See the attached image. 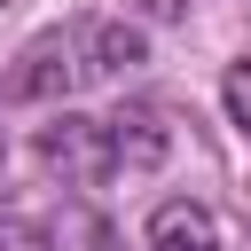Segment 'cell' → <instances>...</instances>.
<instances>
[{
  "label": "cell",
  "instance_id": "cell-1",
  "mask_svg": "<svg viewBox=\"0 0 251 251\" xmlns=\"http://www.w3.org/2000/svg\"><path fill=\"white\" fill-rule=\"evenodd\" d=\"M102 141H110V173H149L165 157V118L157 110H118V118H102Z\"/></svg>",
  "mask_w": 251,
  "mask_h": 251
},
{
  "label": "cell",
  "instance_id": "cell-7",
  "mask_svg": "<svg viewBox=\"0 0 251 251\" xmlns=\"http://www.w3.org/2000/svg\"><path fill=\"white\" fill-rule=\"evenodd\" d=\"M220 102H227V118L251 133V63H235V71L220 78Z\"/></svg>",
  "mask_w": 251,
  "mask_h": 251
},
{
  "label": "cell",
  "instance_id": "cell-2",
  "mask_svg": "<svg viewBox=\"0 0 251 251\" xmlns=\"http://www.w3.org/2000/svg\"><path fill=\"white\" fill-rule=\"evenodd\" d=\"M47 165H63L71 180H94V173H110V141H102V126L94 118H63V126H47Z\"/></svg>",
  "mask_w": 251,
  "mask_h": 251
},
{
  "label": "cell",
  "instance_id": "cell-6",
  "mask_svg": "<svg viewBox=\"0 0 251 251\" xmlns=\"http://www.w3.org/2000/svg\"><path fill=\"white\" fill-rule=\"evenodd\" d=\"M0 251H55V235L31 212H0Z\"/></svg>",
  "mask_w": 251,
  "mask_h": 251
},
{
  "label": "cell",
  "instance_id": "cell-4",
  "mask_svg": "<svg viewBox=\"0 0 251 251\" xmlns=\"http://www.w3.org/2000/svg\"><path fill=\"white\" fill-rule=\"evenodd\" d=\"M149 251H220V220L204 212V204H157V220H149Z\"/></svg>",
  "mask_w": 251,
  "mask_h": 251
},
{
  "label": "cell",
  "instance_id": "cell-5",
  "mask_svg": "<svg viewBox=\"0 0 251 251\" xmlns=\"http://www.w3.org/2000/svg\"><path fill=\"white\" fill-rule=\"evenodd\" d=\"M78 55H86V78L133 71V63H141V31H133V24H78Z\"/></svg>",
  "mask_w": 251,
  "mask_h": 251
},
{
  "label": "cell",
  "instance_id": "cell-9",
  "mask_svg": "<svg viewBox=\"0 0 251 251\" xmlns=\"http://www.w3.org/2000/svg\"><path fill=\"white\" fill-rule=\"evenodd\" d=\"M0 149H8V141H0Z\"/></svg>",
  "mask_w": 251,
  "mask_h": 251
},
{
  "label": "cell",
  "instance_id": "cell-3",
  "mask_svg": "<svg viewBox=\"0 0 251 251\" xmlns=\"http://www.w3.org/2000/svg\"><path fill=\"white\" fill-rule=\"evenodd\" d=\"M71 55H78V31H71V39H39V47L24 55V71H16L8 86H16V94H31V102H39V94H71V86L86 78V71H78Z\"/></svg>",
  "mask_w": 251,
  "mask_h": 251
},
{
  "label": "cell",
  "instance_id": "cell-8",
  "mask_svg": "<svg viewBox=\"0 0 251 251\" xmlns=\"http://www.w3.org/2000/svg\"><path fill=\"white\" fill-rule=\"evenodd\" d=\"M102 251H110V243H102Z\"/></svg>",
  "mask_w": 251,
  "mask_h": 251
}]
</instances>
